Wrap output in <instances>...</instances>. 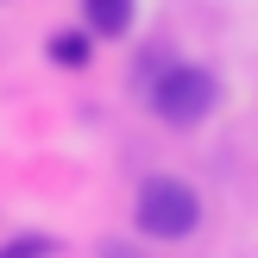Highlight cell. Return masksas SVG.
Returning a JSON list of instances; mask_svg holds the SVG:
<instances>
[{
  "label": "cell",
  "mask_w": 258,
  "mask_h": 258,
  "mask_svg": "<svg viewBox=\"0 0 258 258\" xmlns=\"http://www.w3.org/2000/svg\"><path fill=\"white\" fill-rule=\"evenodd\" d=\"M145 107L158 113L164 126L189 133V126H202L214 107H221V76H214L208 63H176V57H170V63L145 82Z\"/></svg>",
  "instance_id": "1"
},
{
  "label": "cell",
  "mask_w": 258,
  "mask_h": 258,
  "mask_svg": "<svg viewBox=\"0 0 258 258\" xmlns=\"http://www.w3.org/2000/svg\"><path fill=\"white\" fill-rule=\"evenodd\" d=\"M133 227L145 239H189L202 227V196H196V183H183V176H170V170H158V176H145L139 183V196H133Z\"/></svg>",
  "instance_id": "2"
},
{
  "label": "cell",
  "mask_w": 258,
  "mask_h": 258,
  "mask_svg": "<svg viewBox=\"0 0 258 258\" xmlns=\"http://www.w3.org/2000/svg\"><path fill=\"white\" fill-rule=\"evenodd\" d=\"M139 19V0H82V25L95 38H126Z\"/></svg>",
  "instance_id": "3"
},
{
  "label": "cell",
  "mask_w": 258,
  "mask_h": 258,
  "mask_svg": "<svg viewBox=\"0 0 258 258\" xmlns=\"http://www.w3.org/2000/svg\"><path fill=\"white\" fill-rule=\"evenodd\" d=\"M44 50H50V63H57V70H88V57H95V32H88V25H76V32H57Z\"/></svg>",
  "instance_id": "4"
},
{
  "label": "cell",
  "mask_w": 258,
  "mask_h": 258,
  "mask_svg": "<svg viewBox=\"0 0 258 258\" xmlns=\"http://www.w3.org/2000/svg\"><path fill=\"white\" fill-rule=\"evenodd\" d=\"M0 258H57V239L50 233H13V239H0Z\"/></svg>",
  "instance_id": "5"
},
{
  "label": "cell",
  "mask_w": 258,
  "mask_h": 258,
  "mask_svg": "<svg viewBox=\"0 0 258 258\" xmlns=\"http://www.w3.org/2000/svg\"><path fill=\"white\" fill-rule=\"evenodd\" d=\"M95 258H145V252H139V239H101Z\"/></svg>",
  "instance_id": "6"
}]
</instances>
